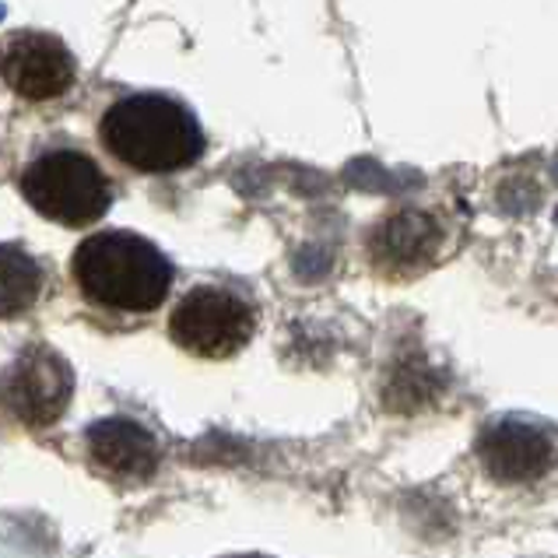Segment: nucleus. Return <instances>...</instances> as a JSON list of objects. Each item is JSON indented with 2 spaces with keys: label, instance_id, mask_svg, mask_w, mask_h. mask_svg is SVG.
I'll return each mask as SVG.
<instances>
[{
  "label": "nucleus",
  "instance_id": "f257e3e1",
  "mask_svg": "<svg viewBox=\"0 0 558 558\" xmlns=\"http://www.w3.org/2000/svg\"><path fill=\"white\" fill-rule=\"evenodd\" d=\"M102 145L137 172H177L201 158L204 134L183 102L145 92L106 109Z\"/></svg>",
  "mask_w": 558,
  "mask_h": 558
},
{
  "label": "nucleus",
  "instance_id": "f03ea898",
  "mask_svg": "<svg viewBox=\"0 0 558 558\" xmlns=\"http://www.w3.org/2000/svg\"><path fill=\"white\" fill-rule=\"evenodd\" d=\"M74 278L95 306L145 313L169 295L172 267L162 250L134 232H95L74 253Z\"/></svg>",
  "mask_w": 558,
  "mask_h": 558
},
{
  "label": "nucleus",
  "instance_id": "7ed1b4c3",
  "mask_svg": "<svg viewBox=\"0 0 558 558\" xmlns=\"http://www.w3.org/2000/svg\"><path fill=\"white\" fill-rule=\"evenodd\" d=\"M22 194L43 218L60 226H92L109 211V180L88 155L71 148L43 151L28 162L22 177Z\"/></svg>",
  "mask_w": 558,
  "mask_h": 558
},
{
  "label": "nucleus",
  "instance_id": "20e7f679",
  "mask_svg": "<svg viewBox=\"0 0 558 558\" xmlns=\"http://www.w3.org/2000/svg\"><path fill=\"white\" fill-rule=\"evenodd\" d=\"M446 221L433 207L401 204L365 232V260L387 284H411L442 260Z\"/></svg>",
  "mask_w": 558,
  "mask_h": 558
},
{
  "label": "nucleus",
  "instance_id": "39448f33",
  "mask_svg": "<svg viewBox=\"0 0 558 558\" xmlns=\"http://www.w3.org/2000/svg\"><path fill=\"white\" fill-rule=\"evenodd\" d=\"M257 330V313L250 302L218 284H201L186 292L169 316V333L183 352L197 359H232L250 344Z\"/></svg>",
  "mask_w": 558,
  "mask_h": 558
},
{
  "label": "nucleus",
  "instance_id": "423d86ee",
  "mask_svg": "<svg viewBox=\"0 0 558 558\" xmlns=\"http://www.w3.org/2000/svg\"><path fill=\"white\" fill-rule=\"evenodd\" d=\"M477 464L496 485H537L558 468V439L548 425L502 418L492 422L477 439Z\"/></svg>",
  "mask_w": 558,
  "mask_h": 558
},
{
  "label": "nucleus",
  "instance_id": "0eeeda50",
  "mask_svg": "<svg viewBox=\"0 0 558 558\" xmlns=\"http://www.w3.org/2000/svg\"><path fill=\"white\" fill-rule=\"evenodd\" d=\"M0 74H4L14 95L32 102H46L74 85V57L57 36L22 32L0 53Z\"/></svg>",
  "mask_w": 558,
  "mask_h": 558
},
{
  "label": "nucleus",
  "instance_id": "6e6552de",
  "mask_svg": "<svg viewBox=\"0 0 558 558\" xmlns=\"http://www.w3.org/2000/svg\"><path fill=\"white\" fill-rule=\"evenodd\" d=\"M71 369L53 348H28L8 376V404L25 425H53L71 401Z\"/></svg>",
  "mask_w": 558,
  "mask_h": 558
},
{
  "label": "nucleus",
  "instance_id": "1a4fd4ad",
  "mask_svg": "<svg viewBox=\"0 0 558 558\" xmlns=\"http://www.w3.org/2000/svg\"><path fill=\"white\" fill-rule=\"evenodd\" d=\"M88 453L99 460L106 471L120 477H148L158 464V446L148 428L126 418H109L92 425Z\"/></svg>",
  "mask_w": 558,
  "mask_h": 558
},
{
  "label": "nucleus",
  "instance_id": "9d476101",
  "mask_svg": "<svg viewBox=\"0 0 558 558\" xmlns=\"http://www.w3.org/2000/svg\"><path fill=\"white\" fill-rule=\"evenodd\" d=\"M43 292V267L19 246H0V320L22 316Z\"/></svg>",
  "mask_w": 558,
  "mask_h": 558
}]
</instances>
